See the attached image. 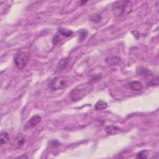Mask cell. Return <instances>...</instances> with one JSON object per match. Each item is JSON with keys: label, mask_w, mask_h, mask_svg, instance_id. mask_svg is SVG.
<instances>
[{"label": "cell", "mask_w": 159, "mask_h": 159, "mask_svg": "<svg viewBox=\"0 0 159 159\" xmlns=\"http://www.w3.org/2000/svg\"><path fill=\"white\" fill-rule=\"evenodd\" d=\"M129 88L134 91H140L142 88H143V85L141 82L139 81H130L129 83Z\"/></svg>", "instance_id": "cell-7"}, {"label": "cell", "mask_w": 159, "mask_h": 159, "mask_svg": "<svg viewBox=\"0 0 159 159\" xmlns=\"http://www.w3.org/2000/svg\"><path fill=\"white\" fill-rule=\"evenodd\" d=\"M108 107V104L106 101H103L102 100H99L96 103L95 106V109L96 110H105Z\"/></svg>", "instance_id": "cell-11"}, {"label": "cell", "mask_w": 159, "mask_h": 159, "mask_svg": "<svg viewBox=\"0 0 159 159\" xmlns=\"http://www.w3.org/2000/svg\"><path fill=\"white\" fill-rule=\"evenodd\" d=\"M148 85L150 86H157L158 85V78L154 77L150 79L148 82Z\"/></svg>", "instance_id": "cell-18"}, {"label": "cell", "mask_w": 159, "mask_h": 159, "mask_svg": "<svg viewBox=\"0 0 159 159\" xmlns=\"http://www.w3.org/2000/svg\"><path fill=\"white\" fill-rule=\"evenodd\" d=\"M58 32L61 35L67 37H70L73 34V31L72 30L63 28V27H60V28L58 29Z\"/></svg>", "instance_id": "cell-14"}, {"label": "cell", "mask_w": 159, "mask_h": 159, "mask_svg": "<svg viewBox=\"0 0 159 159\" xmlns=\"http://www.w3.org/2000/svg\"><path fill=\"white\" fill-rule=\"evenodd\" d=\"M48 85L49 87L53 91L62 90L65 88L68 85L67 79L66 77L62 76H56L51 80Z\"/></svg>", "instance_id": "cell-4"}, {"label": "cell", "mask_w": 159, "mask_h": 159, "mask_svg": "<svg viewBox=\"0 0 159 159\" xmlns=\"http://www.w3.org/2000/svg\"><path fill=\"white\" fill-rule=\"evenodd\" d=\"M93 88L90 85H81L71 91L70 99L73 101H77L86 96L91 92Z\"/></svg>", "instance_id": "cell-2"}, {"label": "cell", "mask_w": 159, "mask_h": 159, "mask_svg": "<svg viewBox=\"0 0 159 159\" xmlns=\"http://www.w3.org/2000/svg\"><path fill=\"white\" fill-rule=\"evenodd\" d=\"M10 138L9 134L6 132H3L1 134V138H0V142H1V145H3L6 144L9 142Z\"/></svg>", "instance_id": "cell-13"}, {"label": "cell", "mask_w": 159, "mask_h": 159, "mask_svg": "<svg viewBox=\"0 0 159 159\" xmlns=\"http://www.w3.org/2000/svg\"><path fill=\"white\" fill-rule=\"evenodd\" d=\"M88 34V32L85 29H82L79 31V42H82L84 41Z\"/></svg>", "instance_id": "cell-15"}, {"label": "cell", "mask_w": 159, "mask_h": 159, "mask_svg": "<svg viewBox=\"0 0 159 159\" xmlns=\"http://www.w3.org/2000/svg\"><path fill=\"white\" fill-rule=\"evenodd\" d=\"M90 19L91 21L93 22V23H100L101 20V16L100 14L98 13H95L93 14H91L90 17Z\"/></svg>", "instance_id": "cell-16"}, {"label": "cell", "mask_w": 159, "mask_h": 159, "mask_svg": "<svg viewBox=\"0 0 159 159\" xmlns=\"http://www.w3.org/2000/svg\"><path fill=\"white\" fill-rule=\"evenodd\" d=\"M137 73L139 75L144 76V77H147V76H150L152 75V72L150 70L142 67H139L137 68Z\"/></svg>", "instance_id": "cell-8"}, {"label": "cell", "mask_w": 159, "mask_h": 159, "mask_svg": "<svg viewBox=\"0 0 159 159\" xmlns=\"http://www.w3.org/2000/svg\"><path fill=\"white\" fill-rule=\"evenodd\" d=\"M41 120L42 118L41 116H39V115H36V116H32L25 124L24 129L26 130L35 127L36 125H37L38 124L41 122Z\"/></svg>", "instance_id": "cell-5"}, {"label": "cell", "mask_w": 159, "mask_h": 159, "mask_svg": "<svg viewBox=\"0 0 159 159\" xmlns=\"http://www.w3.org/2000/svg\"><path fill=\"white\" fill-rule=\"evenodd\" d=\"M112 10L115 15L123 17L132 12L133 4L130 1H118L113 4Z\"/></svg>", "instance_id": "cell-1"}, {"label": "cell", "mask_w": 159, "mask_h": 159, "mask_svg": "<svg viewBox=\"0 0 159 159\" xmlns=\"http://www.w3.org/2000/svg\"><path fill=\"white\" fill-rule=\"evenodd\" d=\"M68 62H69V60L68 58H65L62 59L60 61L58 62V65H57V70L58 71H62L63 70H65L66 68L68 65Z\"/></svg>", "instance_id": "cell-9"}, {"label": "cell", "mask_w": 159, "mask_h": 159, "mask_svg": "<svg viewBox=\"0 0 159 159\" xmlns=\"http://www.w3.org/2000/svg\"><path fill=\"white\" fill-rule=\"evenodd\" d=\"M87 2H88L87 1H81L80 3H81V4H85V3H87Z\"/></svg>", "instance_id": "cell-20"}, {"label": "cell", "mask_w": 159, "mask_h": 159, "mask_svg": "<svg viewBox=\"0 0 159 159\" xmlns=\"http://www.w3.org/2000/svg\"><path fill=\"white\" fill-rule=\"evenodd\" d=\"M60 41V37L58 35H56V36H54V37L53 38V39H52V42L53 44H57V43L58 42H59Z\"/></svg>", "instance_id": "cell-19"}, {"label": "cell", "mask_w": 159, "mask_h": 159, "mask_svg": "<svg viewBox=\"0 0 159 159\" xmlns=\"http://www.w3.org/2000/svg\"><path fill=\"white\" fill-rule=\"evenodd\" d=\"M120 58L118 56H113L109 57L107 60L106 62L111 65H118L120 62Z\"/></svg>", "instance_id": "cell-12"}, {"label": "cell", "mask_w": 159, "mask_h": 159, "mask_svg": "<svg viewBox=\"0 0 159 159\" xmlns=\"http://www.w3.org/2000/svg\"><path fill=\"white\" fill-rule=\"evenodd\" d=\"M149 151L147 150H142L137 154V158H147L148 157V155H149Z\"/></svg>", "instance_id": "cell-17"}, {"label": "cell", "mask_w": 159, "mask_h": 159, "mask_svg": "<svg viewBox=\"0 0 159 159\" xmlns=\"http://www.w3.org/2000/svg\"><path fill=\"white\" fill-rule=\"evenodd\" d=\"M119 130H120L119 128L117 127L116 125H108L106 128V129H105L106 133L109 135L116 134L119 132Z\"/></svg>", "instance_id": "cell-10"}, {"label": "cell", "mask_w": 159, "mask_h": 159, "mask_svg": "<svg viewBox=\"0 0 159 159\" xmlns=\"http://www.w3.org/2000/svg\"><path fill=\"white\" fill-rule=\"evenodd\" d=\"M26 142V138L23 134L16 135L12 141V145L16 149H19L23 147Z\"/></svg>", "instance_id": "cell-6"}, {"label": "cell", "mask_w": 159, "mask_h": 159, "mask_svg": "<svg viewBox=\"0 0 159 159\" xmlns=\"http://www.w3.org/2000/svg\"><path fill=\"white\" fill-rule=\"evenodd\" d=\"M30 59V53L27 52H19L14 57V62L16 67L19 70L26 67Z\"/></svg>", "instance_id": "cell-3"}]
</instances>
